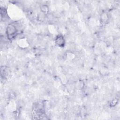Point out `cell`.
<instances>
[{"label":"cell","instance_id":"6da1fadb","mask_svg":"<svg viewBox=\"0 0 120 120\" xmlns=\"http://www.w3.org/2000/svg\"><path fill=\"white\" fill-rule=\"evenodd\" d=\"M6 33L9 40L14 39L18 34V30L16 27L13 24H9L6 28Z\"/></svg>","mask_w":120,"mask_h":120},{"label":"cell","instance_id":"7a4b0ae2","mask_svg":"<svg viewBox=\"0 0 120 120\" xmlns=\"http://www.w3.org/2000/svg\"><path fill=\"white\" fill-rule=\"evenodd\" d=\"M55 43L56 45L60 47H64L65 45V39L64 36L61 34H59L56 35L55 38Z\"/></svg>","mask_w":120,"mask_h":120},{"label":"cell","instance_id":"3957f363","mask_svg":"<svg viewBox=\"0 0 120 120\" xmlns=\"http://www.w3.org/2000/svg\"><path fill=\"white\" fill-rule=\"evenodd\" d=\"M101 22L102 23L105 24L107 22L108 20V16L106 12H103L101 15Z\"/></svg>","mask_w":120,"mask_h":120},{"label":"cell","instance_id":"277c9868","mask_svg":"<svg viewBox=\"0 0 120 120\" xmlns=\"http://www.w3.org/2000/svg\"><path fill=\"white\" fill-rule=\"evenodd\" d=\"M40 11L44 15H47L49 12V8L46 5H42L40 7Z\"/></svg>","mask_w":120,"mask_h":120},{"label":"cell","instance_id":"5b68a950","mask_svg":"<svg viewBox=\"0 0 120 120\" xmlns=\"http://www.w3.org/2000/svg\"><path fill=\"white\" fill-rule=\"evenodd\" d=\"M118 102V99L117 98H114L110 102V106L111 107H114V106H115L117 104Z\"/></svg>","mask_w":120,"mask_h":120},{"label":"cell","instance_id":"8992f818","mask_svg":"<svg viewBox=\"0 0 120 120\" xmlns=\"http://www.w3.org/2000/svg\"><path fill=\"white\" fill-rule=\"evenodd\" d=\"M84 86V83L82 81H79L78 82L77 87L79 89H82L83 88Z\"/></svg>","mask_w":120,"mask_h":120}]
</instances>
